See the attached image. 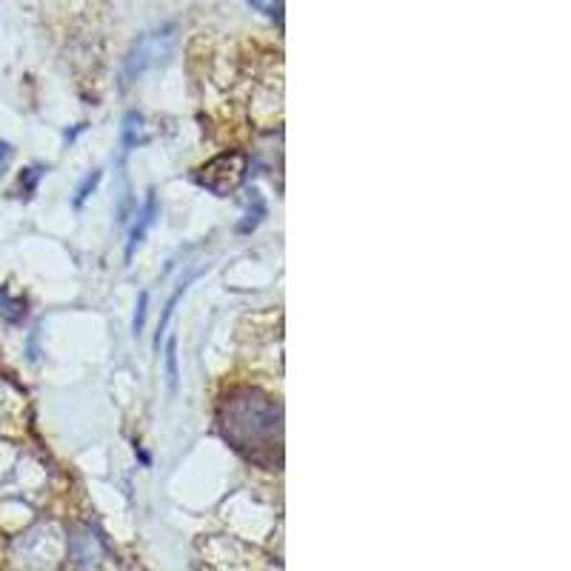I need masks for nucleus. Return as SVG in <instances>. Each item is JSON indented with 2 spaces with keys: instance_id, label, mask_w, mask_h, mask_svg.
Listing matches in <instances>:
<instances>
[{
  "instance_id": "nucleus-6",
  "label": "nucleus",
  "mask_w": 571,
  "mask_h": 571,
  "mask_svg": "<svg viewBox=\"0 0 571 571\" xmlns=\"http://www.w3.org/2000/svg\"><path fill=\"white\" fill-rule=\"evenodd\" d=\"M146 300H149V295L143 292V295H140V303H138V315H135V335H140V329H143V317H146Z\"/></svg>"
},
{
  "instance_id": "nucleus-2",
  "label": "nucleus",
  "mask_w": 571,
  "mask_h": 571,
  "mask_svg": "<svg viewBox=\"0 0 571 571\" xmlns=\"http://www.w3.org/2000/svg\"><path fill=\"white\" fill-rule=\"evenodd\" d=\"M246 178V155H220L200 169V186L212 189L215 195H229Z\"/></svg>"
},
{
  "instance_id": "nucleus-3",
  "label": "nucleus",
  "mask_w": 571,
  "mask_h": 571,
  "mask_svg": "<svg viewBox=\"0 0 571 571\" xmlns=\"http://www.w3.org/2000/svg\"><path fill=\"white\" fill-rule=\"evenodd\" d=\"M169 46H172V29H163V32H155L152 38H146L138 46V52L132 55V72L138 69L143 72L149 63L155 60H163V55H169Z\"/></svg>"
},
{
  "instance_id": "nucleus-5",
  "label": "nucleus",
  "mask_w": 571,
  "mask_h": 571,
  "mask_svg": "<svg viewBox=\"0 0 571 571\" xmlns=\"http://www.w3.org/2000/svg\"><path fill=\"white\" fill-rule=\"evenodd\" d=\"M169 380H172V389H178V357H175V337L169 340Z\"/></svg>"
},
{
  "instance_id": "nucleus-4",
  "label": "nucleus",
  "mask_w": 571,
  "mask_h": 571,
  "mask_svg": "<svg viewBox=\"0 0 571 571\" xmlns=\"http://www.w3.org/2000/svg\"><path fill=\"white\" fill-rule=\"evenodd\" d=\"M0 315L15 323V320L26 315V306H23V300H9L6 292H0Z\"/></svg>"
},
{
  "instance_id": "nucleus-1",
  "label": "nucleus",
  "mask_w": 571,
  "mask_h": 571,
  "mask_svg": "<svg viewBox=\"0 0 571 571\" xmlns=\"http://www.w3.org/2000/svg\"><path fill=\"white\" fill-rule=\"evenodd\" d=\"M280 412L269 397L257 392H243L240 400H226L223 432L232 440L237 452H243L252 463H275L280 460V420H266L269 414Z\"/></svg>"
},
{
  "instance_id": "nucleus-7",
  "label": "nucleus",
  "mask_w": 571,
  "mask_h": 571,
  "mask_svg": "<svg viewBox=\"0 0 571 571\" xmlns=\"http://www.w3.org/2000/svg\"><path fill=\"white\" fill-rule=\"evenodd\" d=\"M9 163H12V149H9V143L0 140V175L9 169Z\"/></svg>"
}]
</instances>
